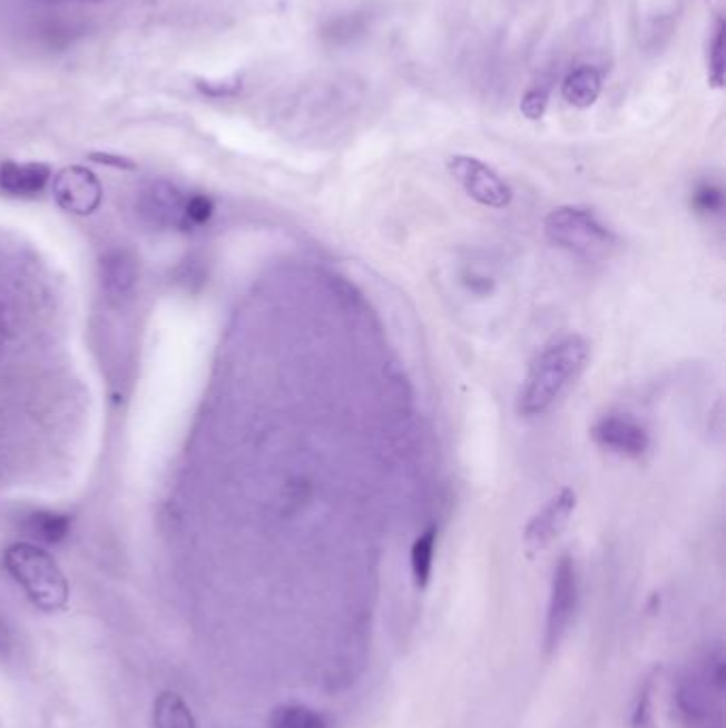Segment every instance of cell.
<instances>
[{
	"label": "cell",
	"instance_id": "6da1fadb",
	"mask_svg": "<svg viewBox=\"0 0 726 728\" xmlns=\"http://www.w3.org/2000/svg\"><path fill=\"white\" fill-rule=\"evenodd\" d=\"M590 358V345L580 335H567L548 345L537 361L518 394V413L534 417L552 410V405L580 377Z\"/></svg>",
	"mask_w": 726,
	"mask_h": 728
},
{
	"label": "cell",
	"instance_id": "7a4b0ae2",
	"mask_svg": "<svg viewBox=\"0 0 726 728\" xmlns=\"http://www.w3.org/2000/svg\"><path fill=\"white\" fill-rule=\"evenodd\" d=\"M4 569L16 583L22 586L26 597L43 611H58L69 603V582L41 545L13 543L4 552Z\"/></svg>",
	"mask_w": 726,
	"mask_h": 728
},
{
	"label": "cell",
	"instance_id": "3957f363",
	"mask_svg": "<svg viewBox=\"0 0 726 728\" xmlns=\"http://www.w3.org/2000/svg\"><path fill=\"white\" fill-rule=\"evenodd\" d=\"M546 235L560 249L586 260L607 258L618 239L601 219L583 207H558L546 218Z\"/></svg>",
	"mask_w": 726,
	"mask_h": 728
},
{
	"label": "cell",
	"instance_id": "277c9868",
	"mask_svg": "<svg viewBox=\"0 0 726 728\" xmlns=\"http://www.w3.org/2000/svg\"><path fill=\"white\" fill-rule=\"evenodd\" d=\"M723 695H725V656H709L705 667L679 681L678 711L686 728L723 727Z\"/></svg>",
	"mask_w": 726,
	"mask_h": 728
},
{
	"label": "cell",
	"instance_id": "5b68a950",
	"mask_svg": "<svg viewBox=\"0 0 726 728\" xmlns=\"http://www.w3.org/2000/svg\"><path fill=\"white\" fill-rule=\"evenodd\" d=\"M580 599V578L578 569L571 557H562L555 567L552 588H550V603H548V618H546V648L557 650L558 643L569 631V624L576 616Z\"/></svg>",
	"mask_w": 726,
	"mask_h": 728
},
{
	"label": "cell",
	"instance_id": "8992f818",
	"mask_svg": "<svg viewBox=\"0 0 726 728\" xmlns=\"http://www.w3.org/2000/svg\"><path fill=\"white\" fill-rule=\"evenodd\" d=\"M448 170L459 181L460 188L484 207L503 209L513 198L508 181L478 158L452 156L448 160Z\"/></svg>",
	"mask_w": 726,
	"mask_h": 728
},
{
	"label": "cell",
	"instance_id": "52a82bcc",
	"mask_svg": "<svg viewBox=\"0 0 726 728\" xmlns=\"http://www.w3.org/2000/svg\"><path fill=\"white\" fill-rule=\"evenodd\" d=\"M186 205V193H182L167 179H158L146 186V190L139 195L137 214L147 226L158 230H188Z\"/></svg>",
	"mask_w": 726,
	"mask_h": 728
},
{
	"label": "cell",
	"instance_id": "ba28073f",
	"mask_svg": "<svg viewBox=\"0 0 726 728\" xmlns=\"http://www.w3.org/2000/svg\"><path fill=\"white\" fill-rule=\"evenodd\" d=\"M51 193L56 203L73 216H90L102 203V186L97 175L86 167L60 170L53 177Z\"/></svg>",
	"mask_w": 726,
	"mask_h": 728
},
{
	"label": "cell",
	"instance_id": "9c48e42d",
	"mask_svg": "<svg viewBox=\"0 0 726 728\" xmlns=\"http://www.w3.org/2000/svg\"><path fill=\"white\" fill-rule=\"evenodd\" d=\"M576 505H578L576 492L571 488H562L548 501V505L533 515V520L529 522V527L524 531L527 548L531 552H539V550L548 548L569 524Z\"/></svg>",
	"mask_w": 726,
	"mask_h": 728
},
{
	"label": "cell",
	"instance_id": "30bf717a",
	"mask_svg": "<svg viewBox=\"0 0 726 728\" xmlns=\"http://www.w3.org/2000/svg\"><path fill=\"white\" fill-rule=\"evenodd\" d=\"M592 439L614 454L637 459L648 452L650 437L641 424L622 415H606L592 426Z\"/></svg>",
	"mask_w": 726,
	"mask_h": 728
},
{
	"label": "cell",
	"instance_id": "8fae6325",
	"mask_svg": "<svg viewBox=\"0 0 726 728\" xmlns=\"http://www.w3.org/2000/svg\"><path fill=\"white\" fill-rule=\"evenodd\" d=\"M100 291L109 303L120 305L133 296L139 282L137 258L128 249H111L98 263Z\"/></svg>",
	"mask_w": 726,
	"mask_h": 728
},
{
	"label": "cell",
	"instance_id": "7c38bea8",
	"mask_svg": "<svg viewBox=\"0 0 726 728\" xmlns=\"http://www.w3.org/2000/svg\"><path fill=\"white\" fill-rule=\"evenodd\" d=\"M51 179V169L43 163H4L0 167V190L18 198H32L43 193Z\"/></svg>",
	"mask_w": 726,
	"mask_h": 728
},
{
	"label": "cell",
	"instance_id": "4fadbf2b",
	"mask_svg": "<svg viewBox=\"0 0 726 728\" xmlns=\"http://www.w3.org/2000/svg\"><path fill=\"white\" fill-rule=\"evenodd\" d=\"M71 518L58 511H30L22 522L24 533L46 545H58L71 534Z\"/></svg>",
	"mask_w": 726,
	"mask_h": 728
},
{
	"label": "cell",
	"instance_id": "5bb4252c",
	"mask_svg": "<svg viewBox=\"0 0 726 728\" xmlns=\"http://www.w3.org/2000/svg\"><path fill=\"white\" fill-rule=\"evenodd\" d=\"M604 88V75L595 67H580L567 75L562 81V98L576 107V109H588L592 107Z\"/></svg>",
	"mask_w": 726,
	"mask_h": 728
},
{
	"label": "cell",
	"instance_id": "9a60e30c",
	"mask_svg": "<svg viewBox=\"0 0 726 728\" xmlns=\"http://www.w3.org/2000/svg\"><path fill=\"white\" fill-rule=\"evenodd\" d=\"M154 728H196L193 709L179 695L165 692L154 704Z\"/></svg>",
	"mask_w": 726,
	"mask_h": 728
},
{
	"label": "cell",
	"instance_id": "2e32d148",
	"mask_svg": "<svg viewBox=\"0 0 726 728\" xmlns=\"http://www.w3.org/2000/svg\"><path fill=\"white\" fill-rule=\"evenodd\" d=\"M369 30L366 13H345L328 20L322 28V37L328 46H350L361 39Z\"/></svg>",
	"mask_w": 726,
	"mask_h": 728
},
{
	"label": "cell",
	"instance_id": "e0dca14e",
	"mask_svg": "<svg viewBox=\"0 0 726 728\" xmlns=\"http://www.w3.org/2000/svg\"><path fill=\"white\" fill-rule=\"evenodd\" d=\"M436 529L431 527L429 531L420 534L412 545V573L413 580L424 588L431 573H433V560H435Z\"/></svg>",
	"mask_w": 726,
	"mask_h": 728
},
{
	"label": "cell",
	"instance_id": "ac0fdd59",
	"mask_svg": "<svg viewBox=\"0 0 726 728\" xmlns=\"http://www.w3.org/2000/svg\"><path fill=\"white\" fill-rule=\"evenodd\" d=\"M271 728H328L326 718L305 705H284L273 711Z\"/></svg>",
	"mask_w": 726,
	"mask_h": 728
},
{
	"label": "cell",
	"instance_id": "d6986e66",
	"mask_svg": "<svg viewBox=\"0 0 726 728\" xmlns=\"http://www.w3.org/2000/svg\"><path fill=\"white\" fill-rule=\"evenodd\" d=\"M726 79L725 22L718 20V28L709 43V83L723 88Z\"/></svg>",
	"mask_w": 726,
	"mask_h": 728
},
{
	"label": "cell",
	"instance_id": "ffe728a7",
	"mask_svg": "<svg viewBox=\"0 0 726 728\" xmlns=\"http://www.w3.org/2000/svg\"><path fill=\"white\" fill-rule=\"evenodd\" d=\"M194 86L203 97L230 98L242 92L243 79L242 75H230L224 79H196Z\"/></svg>",
	"mask_w": 726,
	"mask_h": 728
},
{
	"label": "cell",
	"instance_id": "44dd1931",
	"mask_svg": "<svg viewBox=\"0 0 726 728\" xmlns=\"http://www.w3.org/2000/svg\"><path fill=\"white\" fill-rule=\"evenodd\" d=\"M548 102H550V86L548 83H534L533 88H529L522 100H520V111H522V116L527 120H541L546 116Z\"/></svg>",
	"mask_w": 726,
	"mask_h": 728
},
{
	"label": "cell",
	"instance_id": "7402d4cb",
	"mask_svg": "<svg viewBox=\"0 0 726 728\" xmlns=\"http://www.w3.org/2000/svg\"><path fill=\"white\" fill-rule=\"evenodd\" d=\"M693 207L699 214H720L725 209V193L714 184H702L693 195Z\"/></svg>",
	"mask_w": 726,
	"mask_h": 728
},
{
	"label": "cell",
	"instance_id": "603a6c76",
	"mask_svg": "<svg viewBox=\"0 0 726 728\" xmlns=\"http://www.w3.org/2000/svg\"><path fill=\"white\" fill-rule=\"evenodd\" d=\"M216 205L207 195H188V205H186V222L188 230L205 226L209 219L214 218Z\"/></svg>",
	"mask_w": 726,
	"mask_h": 728
},
{
	"label": "cell",
	"instance_id": "cb8c5ba5",
	"mask_svg": "<svg viewBox=\"0 0 726 728\" xmlns=\"http://www.w3.org/2000/svg\"><path fill=\"white\" fill-rule=\"evenodd\" d=\"M90 160H95L98 165H105V167H114V169H135V163L130 158H124V156H118V154L95 151V154H90Z\"/></svg>",
	"mask_w": 726,
	"mask_h": 728
},
{
	"label": "cell",
	"instance_id": "d4e9b609",
	"mask_svg": "<svg viewBox=\"0 0 726 728\" xmlns=\"http://www.w3.org/2000/svg\"><path fill=\"white\" fill-rule=\"evenodd\" d=\"M4 340H7V328H4V317L0 312V354H2V347H4Z\"/></svg>",
	"mask_w": 726,
	"mask_h": 728
},
{
	"label": "cell",
	"instance_id": "484cf974",
	"mask_svg": "<svg viewBox=\"0 0 726 728\" xmlns=\"http://www.w3.org/2000/svg\"><path fill=\"white\" fill-rule=\"evenodd\" d=\"M39 2H48V4H53V2H67V0H39ZM90 2H97V0H90Z\"/></svg>",
	"mask_w": 726,
	"mask_h": 728
}]
</instances>
